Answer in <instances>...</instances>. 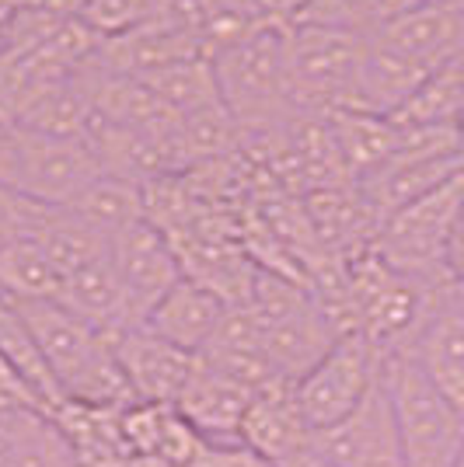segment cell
Here are the masks:
<instances>
[{
	"label": "cell",
	"mask_w": 464,
	"mask_h": 467,
	"mask_svg": "<svg viewBox=\"0 0 464 467\" xmlns=\"http://www.w3.org/2000/svg\"><path fill=\"white\" fill-rule=\"evenodd\" d=\"M109 258L116 265V275L126 290L136 325H143L147 314L154 311L168 296V290L182 279V262L174 254L172 237L161 227H154L151 220L116 234L109 241Z\"/></svg>",
	"instance_id": "52a82bcc"
},
{
	"label": "cell",
	"mask_w": 464,
	"mask_h": 467,
	"mask_svg": "<svg viewBox=\"0 0 464 467\" xmlns=\"http://www.w3.org/2000/svg\"><path fill=\"white\" fill-rule=\"evenodd\" d=\"M426 4H464V0H426Z\"/></svg>",
	"instance_id": "484cf974"
},
{
	"label": "cell",
	"mask_w": 464,
	"mask_h": 467,
	"mask_svg": "<svg viewBox=\"0 0 464 467\" xmlns=\"http://www.w3.org/2000/svg\"><path fill=\"white\" fill-rule=\"evenodd\" d=\"M385 370V352L364 335H343L335 349L297 384V405L314 432L346 422L367 401Z\"/></svg>",
	"instance_id": "5b68a950"
},
{
	"label": "cell",
	"mask_w": 464,
	"mask_h": 467,
	"mask_svg": "<svg viewBox=\"0 0 464 467\" xmlns=\"http://www.w3.org/2000/svg\"><path fill=\"white\" fill-rule=\"evenodd\" d=\"M101 175L95 150L88 140L42 137L15 126V150L7 164L4 185L18 189L28 199H39L46 206H74L78 195Z\"/></svg>",
	"instance_id": "8992f818"
},
{
	"label": "cell",
	"mask_w": 464,
	"mask_h": 467,
	"mask_svg": "<svg viewBox=\"0 0 464 467\" xmlns=\"http://www.w3.org/2000/svg\"><path fill=\"white\" fill-rule=\"evenodd\" d=\"M325 130L332 137L335 157L343 164L349 182H367L398 154L406 126L391 116H374L364 109H339L325 116Z\"/></svg>",
	"instance_id": "4fadbf2b"
},
{
	"label": "cell",
	"mask_w": 464,
	"mask_h": 467,
	"mask_svg": "<svg viewBox=\"0 0 464 467\" xmlns=\"http://www.w3.org/2000/svg\"><path fill=\"white\" fill-rule=\"evenodd\" d=\"M112 349L136 394V405H174L195 370V356L174 349L143 325L112 335Z\"/></svg>",
	"instance_id": "9c48e42d"
},
{
	"label": "cell",
	"mask_w": 464,
	"mask_h": 467,
	"mask_svg": "<svg viewBox=\"0 0 464 467\" xmlns=\"http://www.w3.org/2000/svg\"><path fill=\"white\" fill-rule=\"evenodd\" d=\"M227 307L231 304L220 293H213L210 286H203V283L182 275L172 290H168V296L147 314L143 328H151L157 338L172 342L174 349L199 356L213 342V335L220 328Z\"/></svg>",
	"instance_id": "7c38bea8"
},
{
	"label": "cell",
	"mask_w": 464,
	"mask_h": 467,
	"mask_svg": "<svg viewBox=\"0 0 464 467\" xmlns=\"http://www.w3.org/2000/svg\"><path fill=\"white\" fill-rule=\"evenodd\" d=\"M458 32H461V4H426L423 0L370 39L385 42L387 49L423 67L426 74H437L458 53Z\"/></svg>",
	"instance_id": "5bb4252c"
},
{
	"label": "cell",
	"mask_w": 464,
	"mask_h": 467,
	"mask_svg": "<svg viewBox=\"0 0 464 467\" xmlns=\"http://www.w3.org/2000/svg\"><path fill=\"white\" fill-rule=\"evenodd\" d=\"M381 380L391 398L406 467H454L464 443V415L433 384L416 352H385Z\"/></svg>",
	"instance_id": "7a4b0ae2"
},
{
	"label": "cell",
	"mask_w": 464,
	"mask_h": 467,
	"mask_svg": "<svg viewBox=\"0 0 464 467\" xmlns=\"http://www.w3.org/2000/svg\"><path fill=\"white\" fill-rule=\"evenodd\" d=\"M423 0H308L304 11L290 25H322L335 32H353V36H377L385 25L402 18Z\"/></svg>",
	"instance_id": "d6986e66"
},
{
	"label": "cell",
	"mask_w": 464,
	"mask_h": 467,
	"mask_svg": "<svg viewBox=\"0 0 464 467\" xmlns=\"http://www.w3.org/2000/svg\"><path fill=\"white\" fill-rule=\"evenodd\" d=\"M36 241L53 258V265L59 269L63 279L109 254V237L98 231V227H91L74 210H53Z\"/></svg>",
	"instance_id": "ffe728a7"
},
{
	"label": "cell",
	"mask_w": 464,
	"mask_h": 467,
	"mask_svg": "<svg viewBox=\"0 0 464 467\" xmlns=\"http://www.w3.org/2000/svg\"><path fill=\"white\" fill-rule=\"evenodd\" d=\"M67 210H74L78 216H84L91 227H98V231L112 241V237L122 234L126 227L147 220V199H143V185H136L130 178L101 171V175L78 195V202L67 206Z\"/></svg>",
	"instance_id": "2e32d148"
},
{
	"label": "cell",
	"mask_w": 464,
	"mask_h": 467,
	"mask_svg": "<svg viewBox=\"0 0 464 467\" xmlns=\"http://www.w3.org/2000/svg\"><path fill=\"white\" fill-rule=\"evenodd\" d=\"M461 202L464 175L419 195L416 202H408L402 210H395L381 223L374 252L381 254L391 269L412 275L426 286H444L450 283L447 248H450V234H454V223L461 213Z\"/></svg>",
	"instance_id": "277c9868"
},
{
	"label": "cell",
	"mask_w": 464,
	"mask_h": 467,
	"mask_svg": "<svg viewBox=\"0 0 464 467\" xmlns=\"http://www.w3.org/2000/svg\"><path fill=\"white\" fill-rule=\"evenodd\" d=\"M276 467H343V464H339L318 440H311L308 447H301L293 457H287L283 464H276Z\"/></svg>",
	"instance_id": "7402d4cb"
},
{
	"label": "cell",
	"mask_w": 464,
	"mask_h": 467,
	"mask_svg": "<svg viewBox=\"0 0 464 467\" xmlns=\"http://www.w3.org/2000/svg\"><path fill=\"white\" fill-rule=\"evenodd\" d=\"M454 467H464V443H461V453H458V461H454Z\"/></svg>",
	"instance_id": "4316f807"
},
{
	"label": "cell",
	"mask_w": 464,
	"mask_h": 467,
	"mask_svg": "<svg viewBox=\"0 0 464 467\" xmlns=\"http://www.w3.org/2000/svg\"><path fill=\"white\" fill-rule=\"evenodd\" d=\"M213 70L220 84V101L237 122L245 140L272 137L287 130L297 116L287 67V25L266 21L245 39L213 53Z\"/></svg>",
	"instance_id": "6da1fadb"
},
{
	"label": "cell",
	"mask_w": 464,
	"mask_h": 467,
	"mask_svg": "<svg viewBox=\"0 0 464 467\" xmlns=\"http://www.w3.org/2000/svg\"><path fill=\"white\" fill-rule=\"evenodd\" d=\"M311 440H314V429L308 426L304 411L297 405L293 384L272 380L255 390L248 415L241 422V447L276 467L301 447H308Z\"/></svg>",
	"instance_id": "8fae6325"
},
{
	"label": "cell",
	"mask_w": 464,
	"mask_h": 467,
	"mask_svg": "<svg viewBox=\"0 0 464 467\" xmlns=\"http://www.w3.org/2000/svg\"><path fill=\"white\" fill-rule=\"evenodd\" d=\"M21 11H25V0H0V49L15 36Z\"/></svg>",
	"instance_id": "cb8c5ba5"
},
{
	"label": "cell",
	"mask_w": 464,
	"mask_h": 467,
	"mask_svg": "<svg viewBox=\"0 0 464 467\" xmlns=\"http://www.w3.org/2000/svg\"><path fill=\"white\" fill-rule=\"evenodd\" d=\"M255 390L231 380L227 373L213 370L195 356V370L182 388L174 409L199 432L203 443L213 447H241V422L248 415Z\"/></svg>",
	"instance_id": "30bf717a"
},
{
	"label": "cell",
	"mask_w": 464,
	"mask_h": 467,
	"mask_svg": "<svg viewBox=\"0 0 464 467\" xmlns=\"http://www.w3.org/2000/svg\"><path fill=\"white\" fill-rule=\"evenodd\" d=\"M25 7L42 11V15H53V18H74L80 0H25Z\"/></svg>",
	"instance_id": "d4e9b609"
},
{
	"label": "cell",
	"mask_w": 464,
	"mask_h": 467,
	"mask_svg": "<svg viewBox=\"0 0 464 467\" xmlns=\"http://www.w3.org/2000/svg\"><path fill=\"white\" fill-rule=\"evenodd\" d=\"M53 210H59V206H46V202L28 199L11 185H0V252L18 244V241L39 237Z\"/></svg>",
	"instance_id": "44dd1931"
},
{
	"label": "cell",
	"mask_w": 464,
	"mask_h": 467,
	"mask_svg": "<svg viewBox=\"0 0 464 467\" xmlns=\"http://www.w3.org/2000/svg\"><path fill=\"white\" fill-rule=\"evenodd\" d=\"M408 349L464 415V283L450 279L433 293L423 328Z\"/></svg>",
	"instance_id": "ba28073f"
},
{
	"label": "cell",
	"mask_w": 464,
	"mask_h": 467,
	"mask_svg": "<svg viewBox=\"0 0 464 467\" xmlns=\"http://www.w3.org/2000/svg\"><path fill=\"white\" fill-rule=\"evenodd\" d=\"M59 286H63V275L36 237L18 241L0 252V293L11 304L57 300Z\"/></svg>",
	"instance_id": "ac0fdd59"
},
{
	"label": "cell",
	"mask_w": 464,
	"mask_h": 467,
	"mask_svg": "<svg viewBox=\"0 0 464 467\" xmlns=\"http://www.w3.org/2000/svg\"><path fill=\"white\" fill-rule=\"evenodd\" d=\"M143 84H147L178 119L224 105V101H220V84H216V70H213L210 57L178 59L172 67H164V70H157L151 78H143Z\"/></svg>",
	"instance_id": "e0dca14e"
},
{
	"label": "cell",
	"mask_w": 464,
	"mask_h": 467,
	"mask_svg": "<svg viewBox=\"0 0 464 467\" xmlns=\"http://www.w3.org/2000/svg\"><path fill=\"white\" fill-rule=\"evenodd\" d=\"M367 39L322 25H287L290 95L301 119H325L353 109Z\"/></svg>",
	"instance_id": "3957f363"
},
{
	"label": "cell",
	"mask_w": 464,
	"mask_h": 467,
	"mask_svg": "<svg viewBox=\"0 0 464 467\" xmlns=\"http://www.w3.org/2000/svg\"><path fill=\"white\" fill-rule=\"evenodd\" d=\"M447 273H450V279L464 283V202L458 223H454V234H450V248H447Z\"/></svg>",
	"instance_id": "603a6c76"
},
{
	"label": "cell",
	"mask_w": 464,
	"mask_h": 467,
	"mask_svg": "<svg viewBox=\"0 0 464 467\" xmlns=\"http://www.w3.org/2000/svg\"><path fill=\"white\" fill-rule=\"evenodd\" d=\"M57 300L67 311L78 314L80 321H88L95 331H101L105 338H112V335L136 325L133 311H130V300H126V290L119 283L116 265H112L109 254L67 275Z\"/></svg>",
	"instance_id": "9a60e30c"
}]
</instances>
